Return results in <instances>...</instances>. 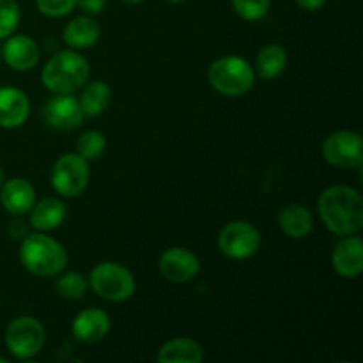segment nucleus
<instances>
[{
	"label": "nucleus",
	"mask_w": 363,
	"mask_h": 363,
	"mask_svg": "<svg viewBox=\"0 0 363 363\" xmlns=\"http://www.w3.org/2000/svg\"><path fill=\"white\" fill-rule=\"evenodd\" d=\"M323 223L335 236H351L363 227V199L347 184H333L318 199Z\"/></svg>",
	"instance_id": "nucleus-1"
},
{
	"label": "nucleus",
	"mask_w": 363,
	"mask_h": 363,
	"mask_svg": "<svg viewBox=\"0 0 363 363\" xmlns=\"http://www.w3.org/2000/svg\"><path fill=\"white\" fill-rule=\"evenodd\" d=\"M89 73H91V67H89L87 59L71 48L57 52L45 64L41 71V82L50 92L71 94L84 87L85 82L89 80Z\"/></svg>",
	"instance_id": "nucleus-2"
},
{
	"label": "nucleus",
	"mask_w": 363,
	"mask_h": 363,
	"mask_svg": "<svg viewBox=\"0 0 363 363\" xmlns=\"http://www.w3.org/2000/svg\"><path fill=\"white\" fill-rule=\"evenodd\" d=\"M20 261L32 275L55 277L66 269L67 252L59 241L46 234H27L21 240Z\"/></svg>",
	"instance_id": "nucleus-3"
},
{
	"label": "nucleus",
	"mask_w": 363,
	"mask_h": 363,
	"mask_svg": "<svg viewBox=\"0 0 363 363\" xmlns=\"http://www.w3.org/2000/svg\"><path fill=\"white\" fill-rule=\"evenodd\" d=\"M208 80L216 92L236 98L247 94L254 87L255 73L243 57L227 55L209 66Z\"/></svg>",
	"instance_id": "nucleus-4"
},
{
	"label": "nucleus",
	"mask_w": 363,
	"mask_h": 363,
	"mask_svg": "<svg viewBox=\"0 0 363 363\" xmlns=\"http://www.w3.org/2000/svg\"><path fill=\"white\" fill-rule=\"evenodd\" d=\"M89 284L92 291L103 300L121 303L133 296L135 279L126 266L119 262L105 261L94 266L89 275Z\"/></svg>",
	"instance_id": "nucleus-5"
},
{
	"label": "nucleus",
	"mask_w": 363,
	"mask_h": 363,
	"mask_svg": "<svg viewBox=\"0 0 363 363\" xmlns=\"http://www.w3.org/2000/svg\"><path fill=\"white\" fill-rule=\"evenodd\" d=\"M7 351L18 360H30L46 342V332L41 321L30 315H20L7 325L4 335Z\"/></svg>",
	"instance_id": "nucleus-6"
},
{
	"label": "nucleus",
	"mask_w": 363,
	"mask_h": 363,
	"mask_svg": "<svg viewBox=\"0 0 363 363\" xmlns=\"http://www.w3.org/2000/svg\"><path fill=\"white\" fill-rule=\"evenodd\" d=\"M91 179L87 160L80 155H62L52 169V186L60 197H78Z\"/></svg>",
	"instance_id": "nucleus-7"
},
{
	"label": "nucleus",
	"mask_w": 363,
	"mask_h": 363,
	"mask_svg": "<svg viewBox=\"0 0 363 363\" xmlns=\"http://www.w3.org/2000/svg\"><path fill=\"white\" fill-rule=\"evenodd\" d=\"M323 156L339 169H360L363 165V142L358 131L339 130L323 142Z\"/></svg>",
	"instance_id": "nucleus-8"
},
{
	"label": "nucleus",
	"mask_w": 363,
	"mask_h": 363,
	"mask_svg": "<svg viewBox=\"0 0 363 363\" xmlns=\"http://www.w3.org/2000/svg\"><path fill=\"white\" fill-rule=\"evenodd\" d=\"M261 247V234L252 223L238 220L220 230L218 248L223 255L234 261H243L257 254Z\"/></svg>",
	"instance_id": "nucleus-9"
},
{
	"label": "nucleus",
	"mask_w": 363,
	"mask_h": 363,
	"mask_svg": "<svg viewBox=\"0 0 363 363\" xmlns=\"http://www.w3.org/2000/svg\"><path fill=\"white\" fill-rule=\"evenodd\" d=\"M160 273L165 280L174 284H186L201 272L197 255L183 247H172L160 255Z\"/></svg>",
	"instance_id": "nucleus-10"
},
{
	"label": "nucleus",
	"mask_w": 363,
	"mask_h": 363,
	"mask_svg": "<svg viewBox=\"0 0 363 363\" xmlns=\"http://www.w3.org/2000/svg\"><path fill=\"white\" fill-rule=\"evenodd\" d=\"M43 117L48 126L60 131H69L80 126L85 116L80 101L74 96L59 94L46 101L45 108H43Z\"/></svg>",
	"instance_id": "nucleus-11"
},
{
	"label": "nucleus",
	"mask_w": 363,
	"mask_h": 363,
	"mask_svg": "<svg viewBox=\"0 0 363 363\" xmlns=\"http://www.w3.org/2000/svg\"><path fill=\"white\" fill-rule=\"evenodd\" d=\"M2 60L16 71H28L39 62V46L30 35L11 34L2 45Z\"/></svg>",
	"instance_id": "nucleus-12"
},
{
	"label": "nucleus",
	"mask_w": 363,
	"mask_h": 363,
	"mask_svg": "<svg viewBox=\"0 0 363 363\" xmlns=\"http://www.w3.org/2000/svg\"><path fill=\"white\" fill-rule=\"evenodd\" d=\"M332 266L344 279H357L363 272V241L362 238L344 236L332 252Z\"/></svg>",
	"instance_id": "nucleus-13"
},
{
	"label": "nucleus",
	"mask_w": 363,
	"mask_h": 363,
	"mask_svg": "<svg viewBox=\"0 0 363 363\" xmlns=\"http://www.w3.org/2000/svg\"><path fill=\"white\" fill-rule=\"evenodd\" d=\"M30 116V103L27 94L16 87H0V126L14 130L27 123Z\"/></svg>",
	"instance_id": "nucleus-14"
},
{
	"label": "nucleus",
	"mask_w": 363,
	"mask_h": 363,
	"mask_svg": "<svg viewBox=\"0 0 363 363\" xmlns=\"http://www.w3.org/2000/svg\"><path fill=\"white\" fill-rule=\"evenodd\" d=\"M74 339L85 344H94L105 339L110 332V318L101 308H85L78 312L71 325Z\"/></svg>",
	"instance_id": "nucleus-15"
},
{
	"label": "nucleus",
	"mask_w": 363,
	"mask_h": 363,
	"mask_svg": "<svg viewBox=\"0 0 363 363\" xmlns=\"http://www.w3.org/2000/svg\"><path fill=\"white\" fill-rule=\"evenodd\" d=\"M0 204L14 216L25 215L35 204V190L23 177H13L0 188Z\"/></svg>",
	"instance_id": "nucleus-16"
},
{
	"label": "nucleus",
	"mask_w": 363,
	"mask_h": 363,
	"mask_svg": "<svg viewBox=\"0 0 363 363\" xmlns=\"http://www.w3.org/2000/svg\"><path fill=\"white\" fill-rule=\"evenodd\" d=\"M279 227L286 236L293 240H301L307 238L314 229V216L305 206L301 204H287L280 209L277 216Z\"/></svg>",
	"instance_id": "nucleus-17"
},
{
	"label": "nucleus",
	"mask_w": 363,
	"mask_h": 363,
	"mask_svg": "<svg viewBox=\"0 0 363 363\" xmlns=\"http://www.w3.org/2000/svg\"><path fill=\"white\" fill-rule=\"evenodd\" d=\"M64 218H66V204L57 197L41 199L30 209V225L38 233L57 229Z\"/></svg>",
	"instance_id": "nucleus-18"
},
{
	"label": "nucleus",
	"mask_w": 363,
	"mask_h": 363,
	"mask_svg": "<svg viewBox=\"0 0 363 363\" xmlns=\"http://www.w3.org/2000/svg\"><path fill=\"white\" fill-rule=\"evenodd\" d=\"M101 35V27L98 21L91 16H78L71 20L64 28V43L73 50L91 48L94 43H98Z\"/></svg>",
	"instance_id": "nucleus-19"
},
{
	"label": "nucleus",
	"mask_w": 363,
	"mask_h": 363,
	"mask_svg": "<svg viewBox=\"0 0 363 363\" xmlns=\"http://www.w3.org/2000/svg\"><path fill=\"white\" fill-rule=\"evenodd\" d=\"M156 360L160 363H201L204 360V351L199 342L181 337L163 344Z\"/></svg>",
	"instance_id": "nucleus-20"
},
{
	"label": "nucleus",
	"mask_w": 363,
	"mask_h": 363,
	"mask_svg": "<svg viewBox=\"0 0 363 363\" xmlns=\"http://www.w3.org/2000/svg\"><path fill=\"white\" fill-rule=\"evenodd\" d=\"M110 99H112V89H110V85L101 80H94L85 85L78 101H80L85 117H98L108 108Z\"/></svg>",
	"instance_id": "nucleus-21"
},
{
	"label": "nucleus",
	"mask_w": 363,
	"mask_h": 363,
	"mask_svg": "<svg viewBox=\"0 0 363 363\" xmlns=\"http://www.w3.org/2000/svg\"><path fill=\"white\" fill-rule=\"evenodd\" d=\"M286 66L287 52L280 45H266L264 48H261L257 60H255L257 74L266 82L279 78L286 69Z\"/></svg>",
	"instance_id": "nucleus-22"
},
{
	"label": "nucleus",
	"mask_w": 363,
	"mask_h": 363,
	"mask_svg": "<svg viewBox=\"0 0 363 363\" xmlns=\"http://www.w3.org/2000/svg\"><path fill=\"white\" fill-rule=\"evenodd\" d=\"M59 280H57V293L59 296L66 298V300H80L82 296L87 291L89 282L82 273L77 272H66V273H59Z\"/></svg>",
	"instance_id": "nucleus-23"
},
{
	"label": "nucleus",
	"mask_w": 363,
	"mask_h": 363,
	"mask_svg": "<svg viewBox=\"0 0 363 363\" xmlns=\"http://www.w3.org/2000/svg\"><path fill=\"white\" fill-rule=\"evenodd\" d=\"M106 149V138L103 137L101 131H85L77 142V155H80L82 158L91 162V160H98L99 156L105 152Z\"/></svg>",
	"instance_id": "nucleus-24"
},
{
	"label": "nucleus",
	"mask_w": 363,
	"mask_h": 363,
	"mask_svg": "<svg viewBox=\"0 0 363 363\" xmlns=\"http://www.w3.org/2000/svg\"><path fill=\"white\" fill-rule=\"evenodd\" d=\"M234 13L247 21H259L268 14L272 0H230Z\"/></svg>",
	"instance_id": "nucleus-25"
},
{
	"label": "nucleus",
	"mask_w": 363,
	"mask_h": 363,
	"mask_svg": "<svg viewBox=\"0 0 363 363\" xmlns=\"http://www.w3.org/2000/svg\"><path fill=\"white\" fill-rule=\"evenodd\" d=\"M20 6L16 0H0V39L9 38L14 34L20 23Z\"/></svg>",
	"instance_id": "nucleus-26"
},
{
	"label": "nucleus",
	"mask_w": 363,
	"mask_h": 363,
	"mask_svg": "<svg viewBox=\"0 0 363 363\" xmlns=\"http://www.w3.org/2000/svg\"><path fill=\"white\" fill-rule=\"evenodd\" d=\"M39 13L48 18H62L77 7V0H35Z\"/></svg>",
	"instance_id": "nucleus-27"
},
{
	"label": "nucleus",
	"mask_w": 363,
	"mask_h": 363,
	"mask_svg": "<svg viewBox=\"0 0 363 363\" xmlns=\"http://www.w3.org/2000/svg\"><path fill=\"white\" fill-rule=\"evenodd\" d=\"M77 6L87 14H99L106 6V0H77Z\"/></svg>",
	"instance_id": "nucleus-28"
},
{
	"label": "nucleus",
	"mask_w": 363,
	"mask_h": 363,
	"mask_svg": "<svg viewBox=\"0 0 363 363\" xmlns=\"http://www.w3.org/2000/svg\"><path fill=\"white\" fill-rule=\"evenodd\" d=\"M9 234L14 240H23V238L27 236V225H25L21 220H14L9 225Z\"/></svg>",
	"instance_id": "nucleus-29"
},
{
	"label": "nucleus",
	"mask_w": 363,
	"mask_h": 363,
	"mask_svg": "<svg viewBox=\"0 0 363 363\" xmlns=\"http://www.w3.org/2000/svg\"><path fill=\"white\" fill-rule=\"evenodd\" d=\"M296 4L300 9L314 13V11H319L323 6H325L326 0H296Z\"/></svg>",
	"instance_id": "nucleus-30"
},
{
	"label": "nucleus",
	"mask_w": 363,
	"mask_h": 363,
	"mask_svg": "<svg viewBox=\"0 0 363 363\" xmlns=\"http://www.w3.org/2000/svg\"><path fill=\"white\" fill-rule=\"evenodd\" d=\"M4 183H6V174H4V170L0 169V188H2Z\"/></svg>",
	"instance_id": "nucleus-31"
},
{
	"label": "nucleus",
	"mask_w": 363,
	"mask_h": 363,
	"mask_svg": "<svg viewBox=\"0 0 363 363\" xmlns=\"http://www.w3.org/2000/svg\"><path fill=\"white\" fill-rule=\"evenodd\" d=\"M124 2H128V4H140V2H144V0H124Z\"/></svg>",
	"instance_id": "nucleus-32"
},
{
	"label": "nucleus",
	"mask_w": 363,
	"mask_h": 363,
	"mask_svg": "<svg viewBox=\"0 0 363 363\" xmlns=\"http://www.w3.org/2000/svg\"><path fill=\"white\" fill-rule=\"evenodd\" d=\"M167 2H170V4H181V2H184V0H167Z\"/></svg>",
	"instance_id": "nucleus-33"
},
{
	"label": "nucleus",
	"mask_w": 363,
	"mask_h": 363,
	"mask_svg": "<svg viewBox=\"0 0 363 363\" xmlns=\"http://www.w3.org/2000/svg\"><path fill=\"white\" fill-rule=\"evenodd\" d=\"M0 363H7V360H6V358H2V357H0Z\"/></svg>",
	"instance_id": "nucleus-34"
},
{
	"label": "nucleus",
	"mask_w": 363,
	"mask_h": 363,
	"mask_svg": "<svg viewBox=\"0 0 363 363\" xmlns=\"http://www.w3.org/2000/svg\"><path fill=\"white\" fill-rule=\"evenodd\" d=\"M0 60H2V45H0Z\"/></svg>",
	"instance_id": "nucleus-35"
}]
</instances>
